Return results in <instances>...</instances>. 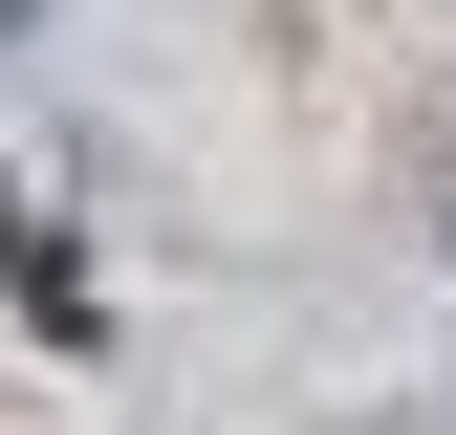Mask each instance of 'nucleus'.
<instances>
[{
    "instance_id": "1",
    "label": "nucleus",
    "mask_w": 456,
    "mask_h": 435,
    "mask_svg": "<svg viewBox=\"0 0 456 435\" xmlns=\"http://www.w3.org/2000/svg\"><path fill=\"white\" fill-rule=\"evenodd\" d=\"M0 283H22V326H44V349H87V326H109V305H87V261L22 218V175H0Z\"/></svg>"
}]
</instances>
